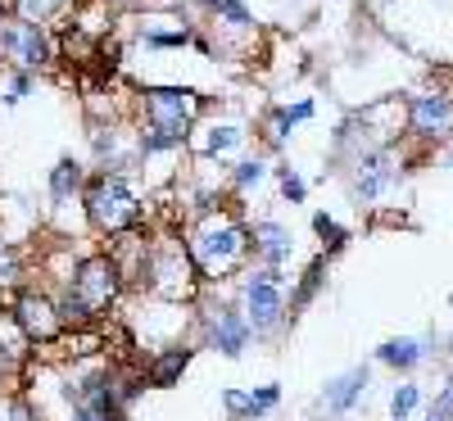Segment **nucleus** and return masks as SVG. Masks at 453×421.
I'll return each instance as SVG.
<instances>
[{
    "mask_svg": "<svg viewBox=\"0 0 453 421\" xmlns=\"http://www.w3.org/2000/svg\"><path fill=\"white\" fill-rule=\"evenodd\" d=\"M186 249L196 258V272L204 286H232L245 267L254 263L250 254V222L236 213V204L200 209L186 226Z\"/></svg>",
    "mask_w": 453,
    "mask_h": 421,
    "instance_id": "1",
    "label": "nucleus"
},
{
    "mask_svg": "<svg viewBox=\"0 0 453 421\" xmlns=\"http://www.w3.org/2000/svg\"><path fill=\"white\" fill-rule=\"evenodd\" d=\"M204 290L196 258L186 249V232L177 226H150V249H145V272H141V290L150 299H173V303H196Z\"/></svg>",
    "mask_w": 453,
    "mask_h": 421,
    "instance_id": "2",
    "label": "nucleus"
},
{
    "mask_svg": "<svg viewBox=\"0 0 453 421\" xmlns=\"http://www.w3.org/2000/svg\"><path fill=\"white\" fill-rule=\"evenodd\" d=\"M127 344L145 358L168 344L196 340V303H173V299H150V295H127L119 309Z\"/></svg>",
    "mask_w": 453,
    "mask_h": 421,
    "instance_id": "3",
    "label": "nucleus"
},
{
    "mask_svg": "<svg viewBox=\"0 0 453 421\" xmlns=\"http://www.w3.org/2000/svg\"><path fill=\"white\" fill-rule=\"evenodd\" d=\"M82 213H87V226L104 241L150 226V204L123 172H91L82 190Z\"/></svg>",
    "mask_w": 453,
    "mask_h": 421,
    "instance_id": "4",
    "label": "nucleus"
},
{
    "mask_svg": "<svg viewBox=\"0 0 453 421\" xmlns=\"http://www.w3.org/2000/svg\"><path fill=\"white\" fill-rule=\"evenodd\" d=\"M232 286H236V303H241V313H245L254 340H273L290 322L286 318V272L250 263Z\"/></svg>",
    "mask_w": 453,
    "mask_h": 421,
    "instance_id": "5",
    "label": "nucleus"
},
{
    "mask_svg": "<svg viewBox=\"0 0 453 421\" xmlns=\"http://www.w3.org/2000/svg\"><path fill=\"white\" fill-rule=\"evenodd\" d=\"M5 313L19 322V331L32 340V349H50V344L68 331L64 326V313H59V299L55 290L36 277V281H23L10 299H5Z\"/></svg>",
    "mask_w": 453,
    "mask_h": 421,
    "instance_id": "6",
    "label": "nucleus"
},
{
    "mask_svg": "<svg viewBox=\"0 0 453 421\" xmlns=\"http://www.w3.org/2000/svg\"><path fill=\"white\" fill-rule=\"evenodd\" d=\"M196 344L200 349H213L222 358H245V349L254 344V331L241 313V303L236 299H218L213 309L204 299H196Z\"/></svg>",
    "mask_w": 453,
    "mask_h": 421,
    "instance_id": "7",
    "label": "nucleus"
},
{
    "mask_svg": "<svg viewBox=\"0 0 453 421\" xmlns=\"http://www.w3.org/2000/svg\"><path fill=\"white\" fill-rule=\"evenodd\" d=\"M200 109H204V96L196 87H141V119H145L141 127H159L191 141Z\"/></svg>",
    "mask_w": 453,
    "mask_h": 421,
    "instance_id": "8",
    "label": "nucleus"
},
{
    "mask_svg": "<svg viewBox=\"0 0 453 421\" xmlns=\"http://www.w3.org/2000/svg\"><path fill=\"white\" fill-rule=\"evenodd\" d=\"M0 59L10 68H27V73H42L50 68L59 55H55V36L50 27L42 23H27V19H5L0 23Z\"/></svg>",
    "mask_w": 453,
    "mask_h": 421,
    "instance_id": "9",
    "label": "nucleus"
},
{
    "mask_svg": "<svg viewBox=\"0 0 453 421\" xmlns=\"http://www.w3.org/2000/svg\"><path fill=\"white\" fill-rule=\"evenodd\" d=\"M395 181H399V168H395V141L358 145V155H354V200H358V204H376Z\"/></svg>",
    "mask_w": 453,
    "mask_h": 421,
    "instance_id": "10",
    "label": "nucleus"
},
{
    "mask_svg": "<svg viewBox=\"0 0 453 421\" xmlns=\"http://www.w3.org/2000/svg\"><path fill=\"white\" fill-rule=\"evenodd\" d=\"M403 123L418 141H449L453 136V91L449 87H426L408 100Z\"/></svg>",
    "mask_w": 453,
    "mask_h": 421,
    "instance_id": "11",
    "label": "nucleus"
},
{
    "mask_svg": "<svg viewBox=\"0 0 453 421\" xmlns=\"http://www.w3.org/2000/svg\"><path fill=\"white\" fill-rule=\"evenodd\" d=\"M36 363V349H32V340L19 331V322L0 309V394H10V390H23V380Z\"/></svg>",
    "mask_w": 453,
    "mask_h": 421,
    "instance_id": "12",
    "label": "nucleus"
},
{
    "mask_svg": "<svg viewBox=\"0 0 453 421\" xmlns=\"http://www.w3.org/2000/svg\"><path fill=\"white\" fill-rule=\"evenodd\" d=\"M250 254L258 267H277L286 272L290 258H295V232L277 218H254L250 222Z\"/></svg>",
    "mask_w": 453,
    "mask_h": 421,
    "instance_id": "13",
    "label": "nucleus"
},
{
    "mask_svg": "<svg viewBox=\"0 0 453 421\" xmlns=\"http://www.w3.org/2000/svg\"><path fill=\"white\" fill-rule=\"evenodd\" d=\"M200 344L196 340H181V344H168V349H155L141 358V371H145V386L150 390H173L177 380L186 376V367L196 363Z\"/></svg>",
    "mask_w": 453,
    "mask_h": 421,
    "instance_id": "14",
    "label": "nucleus"
},
{
    "mask_svg": "<svg viewBox=\"0 0 453 421\" xmlns=\"http://www.w3.org/2000/svg\"><path fill=\"white\" fill-rule=\"evenodd\" d=\"M281 403V386H254V390H222L226 421H263Z\"/></svg>",
    "mask_w": 453,
    "mask_h": 421,
    "instance_id": "15",
    "label": "nucleus"
},
{
    "mask_svg": "<svg viewBox=\"0 0 453 421\" xmlns=\"http://www.w3.org/2000/svg\"><path fill=\"white\" fill-rule=\"evenodd\" d=\"M367 380H372L367 367H349V371H340L335 380H326V390H322V412H326L331 421L345 417V412L367 394Z\"/></svg>",
    "mask_w": 453,
    "mask_h": 421,
    "instance_id": "16",
    "label": "nucleus"
},
{
    "mask_svg": "<svg viewBox=\"0 0 453 421\" xmlns=\"http://www.w3.org/2000/svg\"><path fill=\"white\" fill-rule=\"evenodd\" d=\"M87 164L82 159H73V155H64L55 168H50V177H46V190H50V204L55 209H68V204H82V190H87Z\"/></svg>",
    "mask_w": 453,
    "mask_h": 421,
    "instance_id": "17",
    "label": "nucleus"
},
{
    "mask_svg": "<svg viewBox=\"0 0 453 421\" xmlns=\"http://www.w3.org/2000/svg\"><path fill=\"white\" fill-rule=\"evenodd\" d=\"M322 286H326V254H318V258L304 267V272L295 277V286H290V295H286V318L295 322V318L322 295Z\"/></svg>",
    "mask_w": 453,
    "mask_h": 421,
    "instance_id": "18",
    "label": "nucleus"
},
{
    "mask_svg": "<svg viewBox=\"0 0 453 421\" xmlns=\"http://www.w3.org/2000/svg\"><path fill=\"white\" fill-rule=\"evenodd\" d=\"M376 363H386V367H395V371H412L418 363H426V344L412 340V335L386 340L381 349H376Z\"/></svg>",
    "mask_w": 453,
    "mask_h": 421,
    "instance_id": "19",
    "label": "nucleus"
},
{
    "mask_svg": "<svg viewBox=\"0 0 453 421\" xmlns=\"http://www.w3.org/2000/svg\"><path fill=\"white\" fill-rule=\"evenodd\" d=\"M23 281H32L27 277V249L19 241H10V236H0V290L14 295Z\"/></svg>",
    "mask_w": 453,
    "mask_h": 421,
    "instance_id": "20",
    "label": "nucleus"
},
{
    "mask_svg": "<svg viewBox=\"0 0 453 421\" xmlns=\"http://www.w3.org/2000/svg\"><path fill=\"white\" fill-rule=\"evenodd\" d=\"M241 145H245V127L241 123H213V127H204L200 155L222 159V155H232V149H241Z\"/></svg>",
    "mask_w": 453,
    "mask_h": 421,
    "instance_id": "21",
    "label": "nucleus"
},
{
    "mask_svg": "<svg viewBox=\"0 0 453 421\" xmlns=\"http://www.w3.org/2000/svg\"><path fill=\"white\" fill-rule=\"evenodd\" d=\"M191 42H196V32L186 23H177V27H141V46L145 50H181Z\"/></svg>",
    "mask_w": 453,
    "mask_h": 421,
    "instance_id": "22",
    "label": "nucleus"
},
{
    "mask_svg": "<svg viewBox=\"0 0 453 421\" xmlns=\"http://www.w3.org/2000/svg\"><path fill=\"white\" fill-rule=\"evenodd\" d=\"M204 10L232 32H254V14H250V5H241V0H204Z\"/></svg>",
    "mask_w": 453,
    "mask_h": 421,
    "instance_id": "23",
    "label": "nucleus"
},
{
    "mask_svg": "<svg viewBox=\"0 0 453 421\" xmlns=\"http://www.w3.org/2000/svg\"><path fill=\"white\" fill-rule=\"evenodd\" d=\"M68 10V0H10V14L14 19H27V23H50V19H59Z\"/></svg>",
    "mask_w": 453,
    "mask_h": 421,
    "instance_id": "24",
    "label": "nucleus"
},
{
    "mask_svg": "<svg viewBox=\"0 0 453 421\" xmlns=\"http://www.w3.org/2000/svg\"><path fill=\"white\" fill-rule=\"evenodd\" d=\"M186 141L173 136V132H159V127H141L136 132V155L141 159H155V155H173V149H181Z\"/></svg>",
    "mask_w": 453,
    "mask_h": 421,
    "instance_id": "25",
    "label": "nucleus"
},
{
    "mask_svg": "<svg viewBox=\"0 0 453 421\" xmlns=\"http://www.w3.org/2000/svg\"><path fill=\"white\" fill-rule=\"evenodd\" d=\"M313 232H318V241H322V254L331 258V254H340L349 245V226H340L331 213H313Z\"/></svg>",
    "mask_w": 453,
    "mask_h": 421,
    "instance_id": "26",
    "label": "nucleus"
},
{
    "mask_svg": "<svg viewBox=\"0 0 453 421\" xmlns=\"http://www.w3.org/2000/svg\"><path fill=\"white\" fill-rule=\"evenodd\" d=\"M268 177H273V168L263 164L258 155H254V159H241V164H232V190H236V195H245V190L263 186Z\"/></svg>",
    "mask_w": 453,
    "mask_h": 421,
    "instance_id": "27",
    "label": "nucleus"
},
{
    "mask_svg": "<svg viewBox=\"0 0 453 421\" xmlns=\"http://www.w3.org/2000/svg\"><path fill=\"white\" fill-rule=\"evenodd\" d=\"M273 177H277V186H281V200H286V204H304V200H309V181L299 177L290 164L273 168Z\"/></svg>",
    "mask_w": 453,
    "mask_h": 421,
    "instance_id": "28",
    "label": "nucleus"
},
{
    "mask_svg": "<svg viewBox=\"0 0 453 421\" xmlns=\"http://www.w3.org/2000/svg\"><path fill=\"white\" fill-rule=\"evenodd\" d=\"M290 127H295V123L286 119V104H273L268 119H263V141H268L273 149H281V145L290 141Z\"/></svg>",
    "mask_w": 453,
    "mask_h": 421,
    "instance_id": "29",
    "label": "nucleus"
},
{
    "mask_svg": "<svg viewBox=\"0 0 453 421\" xmlns=\"http://www.w3.org/2000/svg\"><path fill=\"white\" fill-rule=\"evenodd\" d=\"M418 408H422V386H412V380H403V386L390 394V417H395V421H408Z\"/></svg>",
    "mask_w": 453,
    "mask_h": 421,
    "instance_id": "30",
    "label": "nucleus"
},
{
    "mask_svg": "<svg viewBox=\"0 0 453 421\" xmlns=\"http://www.w3.org/2000/svg\"><path fill=\"white\" fill-rule=\"evenodd\" d=\"M32 87H36V73H27V68H10V82H5V104H19Z\"/></svg>",
    "mask_w": 453,
    "mask_h": 421,
    "instance_id": "31",
    "label": "nucleus"
},
{
    "mask_svg": "<svg viewBox=\"0 0 453 421\" xmlns=\"http://www.w3.org/2000/svg\"><path fill=\"white\" fill-rule=\"evenodd\" d=\"M313 113H318V104H313V100H295V104H286V119H290L295 127H299V123H309Z\"/></svg>",
    "mask_w": 453,
    "mask_h": 421,
    "instance_id": "32",
    "label": "nucleus"
},
{
    "mask_svg": "<svg viewBox=\"0 0 453 421\" xmlns=\"http://www.w3.org/2000/svg\"><path fill=\"white\" fill-rule=\"evenodd\" d=\"M68 421H123L119 412H109V408H78Z\"/></svg>",
    "mask_w": 453,
    "mask_h": 421,
    "instance_id": "33",
    "label": "nucleus"
},
{
    "mask_svg": "<svg viewBox=\"0 0 453 421\" xmlns=\"http://www.w3.org/2000/svg\"><path fill=\"white\" fill-rule=\"evenodd\" d=\"M5 299H10V295H5V290H0V309H5Z\"/></svg>",
    "mask_w": 453,
    "mask_h": 421,
    "instance_id": "34",
    "label": "nucleus"
},
{
    "mask_svg": "<svg viewBox=\"0 0 453 421\" xmlns=\"http://www.w3.org/2000/svg\"><path fill=\"white\" fill-rule=\"evenodd\" d=\"M104 5H123V0H104Z\"/></svg>",
    "mask_w": 453,
    "mask_h": 421,
    "instance_id": "35",
    "label": "nucleus"
},
{
    "mask_svg": "<svg viewBox=\"0 0 453 421\" xmlns=\"http://www.w3.org/2000/svg\"><path fill=\"white\" fill-rule=\"evenodd\" d=\"M449 168H453V149H449Z\"/></svg>",
    "mask_w": 453,
    "mask_h": 421,
    "instance_id": "36",
    "label": "nucleus"
},
{
    "mask_svg": "<svg viewBox=\"0 0 453 421\" xmlns=\"http://www.w3.org/2000/svg\"><path fill=\"white\" fill-rule=\"evenodd\" d=\"M426 421H440V417H435V412H431V417H426Z\"/></svg>",
    "mask_w": 453,
    "mask_h": 421,
    "instance_id": "37",
    "label": "nucleus"
},
{
    "mask_svg": "<svg viewBox=\"0 0 453 421\" xmlns=\"http://www.w3.org/2000/svg\"><path fill=\"white\" fill-rule=\"evenodd\" d=\"M5 19H10V14H0V23H5Z\"/></svg>",
    "mask_w": 453,
    "mask_h": 421,
    "instance_id": "38",
    "label": "nucleus"
},
{
    "mask_svg": "<svg viewBox=\"0 0 453 421\" xmlns=\"http://www.w3.org/2000/svg\"><path fill=\"white\" fill-rule=\"evenodd\" d=\"M68 5H78V0H68Z\"/></svg>",
    "mask_w": 453,
    "mask_h": 421,
    "instance_id": "39",
    "label": "nucleus"
}]
</instances>
